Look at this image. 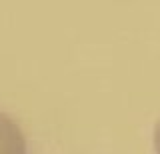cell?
Masks as SVG:
<instances>
[{
    "label": "cell",
    "instance_id": "obj_2",
    "mask_svg": "<svg viewBox=\"0 0 160 154\" xmlns=\"http://www.w3.org/2000/svg\"><path fill=\"white\" fill-rule=\"evenodd\" d=\"M152 148H154V154H160V118L156 120L152 130Z\"/></svg>",
    "mask_w": 160,
    "mask_h": 154
},
{
    "label": "cell",
    "instance_id": "obj_1",
    "mask_svg": "<svg viewBox=\"0 0 160 154\" xmlns=\"http://www.w3.org/2000/svg\"><path fill=\"white\" fill-rule=\"evenodd\" d=\"M0 154H28V138L20 122L0 110Z\"/></svg>",
    "mask_w": 160,
    "mask_h": 154
}]
</instances>
